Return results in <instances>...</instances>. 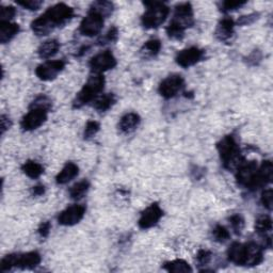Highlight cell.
Wrapping results in <instances>:
<instances>
[{"mask_svg":"<svg viewBox=\"0 0 273 273\" xmlns=\"http://www.w3.org/2000/svg\"><path fill=\"white\" fill-rule=\"evenodd\" d=\"M12 126V122L11 120L9 119L5 114L2 116V134L4 135L8 129H10V127Z\"/></svg>","mask_w":273,"mask_h":273,"instance_id":"obj_45","label":"cell"},{"mask_svg":"<svg viewBox=\"0 0 273 273\" xmlns=\"http://www.w3.org/2000/svg\"><path fill=\"white\" fill-rule=\"evenodd\" d=\"M89 66L94 74H102L117 66V59L110 50H105L92 57Z\"/></svg>","mask_w":273,"mask_h":273,"instance_id":"obj_8","label":"cell"},{"mask_svg":"<svg viewBox=\"0 0 273 273\" xmlns=\"http://www.w3.org/2000/svg\"><path fill=\"white\" fill-rule=\"evenodd\" d=\"M17 265V254H9L5 256L0 262V270L3 272L10 271L13 268H16Z\"/></svg>","mask_w":273,"mask_h":273,"instance_id":"obj_33","label":"cell"},{"mask_svg":"<svg viewBox=\"0 0 273 273\" xmlns=\"http://www.w3.org/2000/svg\"><path fill=\"white\" fill-rule=\"evenodd\" d=\"M255 232L261 236H266L272 230V220L269 216H261L255 221Z\"/></svg>","mask_w":273,"mask_h":273,"instance_id":"obj_29","label":"cell"},{"mask_svg":"<svg viewBox=\"0 0 273 273\" xmlns=\"http://www.w3.org/2000/svg\"><path fill=\"white\" fill-rule=\"evenodd\" d=\"M235 31V22L231 19V17H224L219 22L216 31L215 37L220 42H227L231 40L234 35Z\"/></svg>","mask_w":273,"mask_h":273,"instance_id":"obj_17","label":"cell"},{"mask_svg":"<svg viewBox=\"0 0 273 273\" xmlns=\"http://www.w3.org/2000/svg\"><path fill=\"white\" fill-rule=\"evenodd\" d=\"M43 109L49 111L52 108V102L51 100L46 95H40L38 96L37 99H35L31 105H30V109Z\"/></svg>","mask_w":273,"mask_h":273,"instance_id":"obj_30","label":"cell"},{"mask_svg":"<svg viewBox=\"0 0 273 273\" xmlns=\"http://www.w3.org/2000/svg\"><path fill=\"white\" fill-rule=\"evenodd\" d=\"M79 173L78 165L74 162H67L63 169L59 172L56 177V181L58 185H65L73 180Z\"/></svg>","mask_w":273,"mask_h":273,"instance_id":"obj_20","label":"cell"},{"mask_svg":"<svg viewBox=\"0 0 273 273\" xmlns=\"http://www.w3.org/2000/svg\"><path fill=\"white\" fill-rule=\"evenodd\" d=\"M213 237H214V239L217 242L223 243V242H225V241H227L228 239H230L231 234H230V232L227 231L226 227L219 224V225H216L215 228L213 230Z\"/></svg>","mask_w":273,"mask_h":273,"instance_id":"obj_32","label":"cell"},{"mask_svg":"<svg viewBox=\"0 0 273 273\" xmlns=\"http://www.w3.org/2000/svg\"><path fill=\"white\" fill-rule=\"evenodd\" d=\"M60 48V43L57 40H48L44 42L38 49V54L42 59L54 57Z\"/></svg>","mask_w":273,"mask_h":273,"instance_id":"obj_24","label":"cell"},{"mask_svg":"<svg viewBox=\"0 0 273 273\" xmlns=\"http://www.w3.org/2000/svg\"><path fill=\"white\" fill-rule=\"evenodd\" d=\"M47 112L43 109H30L21 122V127L24 131H31L41 127L47 121Z\"/></svg>","mask_w":273,"mask_h":273,"instance_id":"obj_12","label":"cell"},{"mask_svg":"<svg viewBox=\"0 0 273 273\" xmlns=\"http://www.w3.org/2000/svg\"><path fill=\"white\" fill-rule=\"evenodd\" d=\"M258 16H259L258 13H252V14H249V15L241 16L240 19L238 20V25H240V26L250 25V24H252V23H254L255 21H256L258 19Z\"/></svg>","mask_w":273,"mask_h":273,"instance_id":"obj_43","label":"cell"},{"mask_svg":"<svg viewBox=\"0 0 273 273\" xmlns=\"http://www.w3.org/2000/svg\"><path fill=\"white\" fill-rule=\"evenodd\" d=\"M65 67V62L62 60L47 61V62L39 65L35 69V75L43 81H50L57 78Z\"/></svg>","mask_w":273,"mask_h":273,"instance_id":"obj_9","label":"cell"},{"mask_svg":"<svg viewBox=\"0 0 273 273\" xmlns=\"http://www.w3.org/2000/svg\"><path fill=\"white\" fill-rule=\"evenodd\" d=\"M104 27V17L96 13L94 11L87 12V15L82 20L80 23V27H79V31L82 35L85 37H95L101 33Z\"/></svg>","mask_w":273,"mask_h":273,"instance_id":"obj_6","label":"cell"},{"mask_svg":"<svg viewBox=\"0 0 273 273\" xmlns=\"http://www.w3.org/2000/svg\"><path fill=\"white\" fill-rule=\"evenodd\" d=\"M85 214V207L82 205H72L61 211L58 216L59 224L63 226H73L82 220Z\"/></svg>","mask_w":273,"mask_h":273,"instance_id":"obj_14","label":"cell"},{"mask_svg":"<svg viewBox=\"0 0 273 273\" xmlns=\"http://www.w3.org/2000/svg\"><path fill=\"white\" fill-rule=\"evenodd\" d=\"M42 258L38 252H28L24 254H17V265L16 268L22 270H31L37 268Z\"/></svg>","mask_w":273,"mask_h":273,"instance_id":"obj_18","label":"cell"},{"mask_svg":"<svg viewBox=\"0 0 273 273\" xmlns=\"http://www.w3.org/2000/svg\"><path fill=\"white\" fill-rule=\"evenodd\" d=\"M22 170L26 175L28 176V177H30L32 179L39 178L40 176L44 173L43 165L37 161H33V160L26 161L22 166Z\"/></svg>","mask_w":273,"mask_h":273,"instance_id":"obj_25","label":"cell"},{"mask_svg":"<svg viewBox=\"0 0 273 273\" xmlns=\"http://www.w3.org/2000/svg\"><path fill=\"white\" fill-rule=\"evenodd\" d=\"M163 268L169 271V272H175V273H180V272H192V268L190 267L187 261L183 259H175L172 261H168L164 263Z\"/></svg>","mask_w":273,"mask_h":273,"instance_id":"obj_27","label":"cell"},{"mask_svg":"<svg viewBox=\"0 0 273 273\" xmlns=\"http://www.w3.org/2000/svg\"><path fill=\"white\" fill-rule=\"evenodd\" d=\"M105 78L102 74L92 75L89 80L85 82L82 89L79 91L73 102V108L80 109L83 106L95 101L98 99V95L104 90Z\"/></svg>","mask_w":273,"mask_h":273,"instance_id":"obj_3","label":"cell"},{"mask_svg":"<svg viewBox=\"0 0 273 273\" xmlns=\"http://www.w3.org/2000/svg\"><path fill=\"white\" fill-rule=\"evenodd\" d=\"M16 4L30 11H37L43 5L41 0H17Z\"/></svg>","mask_w":273,"mask_h":273,"instance_id":"obj_37","label":"cell"},{"mask_svg":"<svg viewBox=\"0 0 273 273\" xmlns=\"http://www.w3.org/2000/svg\"><path fill=\"white\" fill-rule=\"evenodd\" d=\"M162 216L163 210L161 209V207L158 205V203H153L144 211H142L138 224L142 230H147V228H151L159 222V220L162 218Z\"/></svg>","mask_w":273,"mask_h":273,"instance_id":"obj_13","label":"cell"},{"mask_svg":"<svg viewBox=\"0 0 273 273\" xmlns=\"http://www.w3.org/2000/svg\"><path fill=\"white\" fill-rule=\"evenodd\" d=\"M185 31L186 30L183 29L178 25H176L173 22H171L168 27H166V34H168V37L175 41L183 40L185 37Z\"/></svg>","mask_w":273,"mask_h":273,"instance_id":"obj_31","label":"cell"},{"mask_svg":"<svg viewBox=\"0 0 273 273\" xmlns=\"http://www.w3.org/2000/svg\"><path fill=\"white\" fill-rule=\"evenodd\" d=\"M260 202H261L262 206L265 207L266 209H268V210L272 209V189L271 188L262 191Z\"/></svg>","mask_w":273,"mask_h":273,"instance_id":"obj_41","label":"cell"},{"mask_svg":"<svg viewBox=\"0 0 273 273\" xmlns=\"http://www.w3.org/2000/svg\"><path fill=\"white\" fill-rule=\"evenodd\" d=\"M261 59H262L261 52L259 50H254L248 56V58H246V63L251 66H255L260 62Z\"/></svg>","mask_w":273,"mask_h":273,"instance_id":"obj_42","label":"cell"},{"mask_svg":"<svg viewBox=\"0 0 273 273\" xmlns=\"http://www.w3.org/2000/svg\"><path fill=\"white\" fill-rule=\"evenodd\" d=\"M74 9L65 4H57L47 9L31 24V29L38 37H44L54 31L57 27L65 25L73 19Z\"/></svg>","mask_w":273,"mask_h":273,"instance_id":"obj_1","label":"cell"},{"mask_svg":"<svg viewBox=\"0 0 273 273\" xmlns=\"http://www.w3.org/2000/svg\"><path fill=\"white\" fill-rule=\"evenodd\" d=\"M228 220H230V223L235 234L240 235L244 228V219L240 215H233Z\"/></svg>","mask_w":273,"mask_h":273,"instance_id":"obj_35","label":"cell"},{"mask_svg":"<svg viewBox=\"0 0 273 273\" xmlns=\"http://www.w3.org/2000/svg\"><path fill=\"white\" fill-rule=\"evenodd\" d=\"M246 3L245 2H231V0H227V2H223L221 4V11L222 12H231V11H235L237 9L241 8L242 6H244Z\"/></svg>","mask_w":273,"mask_h":273,"instance_id":"obj_40","label":"cell"},{"mask_svg":"<svg viewBox=\"0 0 273 273\" xmlns=\"http://www.w3.org/2000/svg\"><path fill=\"white\" fill-rule=\"evenodd\" d=\"M178 25L179 27L186 30L195 24V17H193V9L189 3H184L175 7V12L173 20L171 21Z\"/></svg>","mask_w":273,"mask_h":273,"instance_id":"obj_11","label":"cell"},{"mask_svg":"<svg viewBox=\"0 0 273 273\" xmlns=\"http://www.w3.org/2000/svg\"><path fill=\"white\" fill-rule=\"evenodd\" d=\"M272 173H273V165L270 160L262 161L260 166H258V170L256 173V177H255L253 191L256 189L267 186L268 184L272 180Z\"/></svg>","mask_w":273,"mask_h":273,"instance_id":"obj_16","label":"cell"},{"mask_svg":"<svg viewBox=\"0 0 273 273\" xmlns=\"http://www.w3.org/2000/svg\"><path fill=\"white\" fill-rule=\"evenodd\" d=\"M20 32V26L11 22H0V42L6 44L10 42Z\"/></svg>","mask_w":273,"mask_h":273,"instance_id":"obj_21","label":"cell"},{"mask_svg":"<svg viewBox=\"0 0 273 273\" xmlns=\"http://www.w3.org/2000/svg\"><path fill=\"white\" fill-rule=\"evenodd\" d=\"M227 258L236 266H245L248 262V249L246 243L234 242L227 250Z\"/></svg>","mask_w":273,"mask_h":273,"instance_id":"obj_15","label":"cell"},{"mask_svg":"<svg viewBox=\"0 0 273 273\" xmlns=\"http://www.w3.org/2000/svg\"><path fill=\"white\" fill-rule=\"evenodd\" d=\"M119 38V30L117 27H111L107 33H106L104 37H102L98 43L100 44V45H104V44H108V43H112V42H116Z\"/></svg>","mask_w":273,"mask_h":273,"instance_id":"obj_36","label":"cell"},{"mask_svg":"<svg viewBox=\"0 0 273 273\" xmlns=\"http://www.w3.org/2000/svg\"><path fill=\"white\" fill-rule=\"evenodd\" d=\"M116 103H117L116 95H114L113 93H107L96 99L94 101L93 107L100 112H106L110 108H112L113 105Z\"/></svg>","mask_w":273,"mask_h":273,"instance_id":"obj_23","label":"cell"},{"mask_svg":"<svg viewBox=\"0 0 273 273\" xmlns=\"http://www.w3.org/2000/svg\"><path fill=\"white\" fill-rule=\"evenodd\" d=\"M218 153L220 155L224 168L227 170L237 169V166L244 159L240 153L239 145L237 144L234 136H225L217 144Z\"/></svg>","mask_w":273,"mask_h":273,"instance_id":"obj_2","label":"cell"},{"mask_svg":"<svg viewBox=\"0 0 273 273\" xmlns=\"http://www.w3.org/2000/svg\"><path fill=\"white\" fill-rule=\"evenodd\" d=\"M141 122V118L139 114L135 112L126 113L125 116H123L119 123V128L123 134H130L139 126Z\"/></svg>","mask_w":273,"mask_h":273,"instance_id":"obj_19","label":"cell"},{"mask_svg":"<svg viewBox=\"0 0 273 273\" xmlns=\"http://www.w3.org/2000/svg\"><path fill=\"white\" fill-rule=\"evenodd\" d=\"M15 15L16 9L14 7H2V10H0V20H2V22H11Z\"/></svg>","mask_w":273,"mask_h":273,"instance_id":"obj_38","label":"cell"},{"mask_svg":"<svg viewBox=\"0 0 273 273\" xmlns=\"http://www.w3.org/2000/svg\"><path fill=\"white\" fill-rule=\"evenodd\" d=\"M184 85V78L178 74H173L163 79L158 87V91L163 99L170 100L175 98L181 91Z\"/></svg>","mask_w":273,"mask_h":273,"instance_id":"obj_7","label":"cell"},{"mask_svg":"<svg viewBox=\"0 0 273 273\" xmlns=\"http://www.w3.org/2000/svg\"><path fill=\"white\" fill-rule=\"evenodd\" d=\"M161 49V43L159 40H149L144 43L142 48L140 49V55L144 59H151L156 57Z\"/></svg>","mask_w":273,"mask_h":273,"instance_id":"obj_22","label":"cell"},{"mask_svg":"<svg viewBox=\"0 0 273 273\" xmlns=\"http://www.w3.org/2000/svg\"><path fill=\"white\" fill-rule=\"evenodd\" d=\"M258 170V164L256 161H246L245 158L240 162L236 169V179L239 186L248 188L253 191V186L256 173Z\"/></svg>","mask_w":273,"mask_h":273,"instance_id":"obj_5","label":"cell"},{"mask_svg":"<svg viewBox=\"0 0 273 273\" xmlns=\"http://www.w3.org/2000/svg\"><path fill=\"white\" fill-rule=\"evenodd\" d=\"M50 230H51V223L49 221H45V222L41 223V225L39 226L38 233L42 237V238H46V237H48V235L50 233Z\"/></svg>","mask_w":273,"mask_h":273,"instance_id":"obj_44","label":"cell"},{"mask_svg":"<svg viewBox=\"0 0 273 273\" xmlns=\"http://www.w3.org/2000/svg\"><path fill=\"white\" fill-rule=\"evenodd\" d=\"M146 11L142 15L143 27L146 29H155L161 26L168 19L170 9L162 3H144Z\"/></svg>","mask_w":273,"mask_h":273,"instance_id":"obj_4","label":"cell"},{"mask_svg":"<svg viewBox=\"0 0 273 273\" xmlns=\"http://www.w3.org/2000/svg\"><path fill=\"white\" fill-rule=\"evenodd\" d=\"M44 193H45V187H44L43 185H38V186L32 188V195L34 197H41Z\"/></svg>","mask_w":273,"mask_h":273,"instance_id":"obj_46","label":"cell"},{"mask_svg":"<svg viewBox=\"0 0 273 273\" xmlns=\"http://www.w3.org/2000/svg\"><path fill=\"white\" fill-rule=\"evenodd\" d=\"M114 10V6L110 2H94L91 7L90 11H94L96 13L101 14L104 19L105 17H108L112 14Z\"/></svg>","mask_w":273,"mask_h":273,"instance_id":"obj_28","label":"cell"},{"mask_svg":"<svg viewBox=\"0 0 273 273\" xmlns=\"http://www.w3.org/2000/svg\"><path fill=\"white\" fill-rule=\"evenodd\" d=\"M211 257H213V253L208 250L202 249L197 254V261L200 266H206L211 260Z\"/></svg>","mask_w":273,"mask_h":273,"instance_id":"obj_39","label":"cell"},{"mask_svg":"<svg viewBox=\"0 0 273 273\" xmlns=\"http://www.w3.org/2000/svg\"><path fill=\"white\" fill-rule=\"evenodd\" d=\"M101 129V125L99 122L96 121H89L86 123V125L84 127V131H83V138L85 140H89L91 138H93L96 134L99 133Z\"/></svg>","mask_w":273,"mask_h":273,"instance_id":"obj_34","label":"cell"},{"mask_svg":"<svg viewBox=\"0 0 273 273\" xmlns=\"http://www.w3.org/2000/svg\"><path fill=\"white\" fill-rule=\"evenodd\" d=\"M205 57V50L200 49L199 47H189L180 50L175 57V61L179 66L188 68L196 65Z\"/></svg>","mask_w":273,"mask_h":273,"instance_id":"obj_10","label":"cell"},{"mask_svg":"<svg viewBox=\"0 0 273 273\" xmlns=\"http://www.w3.org/2000/svg\"><path fill=\"white\" fill-rule=\"evenodd\" d=\"M90 189V183L83 179L81 181H79L75 184L74 186L70 187L69 189V197L70 199H73L75 201L81 200Z\"/></svg>","mask_w":273,"mask_h":273,"instance_id":"obj_26","label":"cell"}]
</instances>
